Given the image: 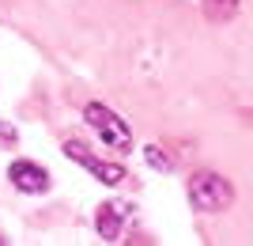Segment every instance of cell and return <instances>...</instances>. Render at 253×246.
Returning a JSON list of instances; mask_svg holds the SVG:
<instances>
[{"mask_svg":"<svg viewBox=\"0 0 253 246\" xmlns=\"http://www.w3.org/2000/svg\"><path fill=\"white\" fill-rule=\"evenodd\" d=\"M125 220H128V208H125V204H117V201L102 204V208H98V220H95V224H98V235H102L106 243H117Z\"/></svg>","mask_w":253,"mask_h":246,"instance_id":"5","label":"cell"},{"mask_svg":"<svg viewBox=\"0 0 253 246\" xmlns=\"http://www.w3.org/2000/svg\"><path fill=\"white\" fill-rule=\"evenodd\" d=\"M8 178H11V186H15V190H23V193H45V190H49V174H45L38 163H31V159L11 163Z\"/></svg>","mask_w":253,"mask_h":246,"instance_id":"4","label":"cell"},{"mask_svg":"<svg viewBox=\"0 0 253 246\" xmlns=\"http://www.w3.org/2000/svg\"><path fill=\"white\" fill-rule=\"evenodd\" d=\"M15 140H19V133H15L11 125H4V121H0V148H15Z\"/></svg>","mask_w":253,"mask_h":246,"instance_id":"8","label":"cell"},{"mask_svg":"<svg viewBox=\"0 0 253 246\" xmlns=\"http://www.w3.org/2000/svg\"><path fill=\"white\" fill-rule=\"evenodd\" d=\"M208 11H211V19H231L238 11V0H208Z\"/></svg>","mask_w":253,"mask_h":246,"instance_id":"6","label":"cell"},{"mask_svg":"<svg viewBox=\"0 0 253 246\" xmlns=\"http://www.w3.org/2000/svg\"><path fill=\"white\" fill-rule=\"evenodd\" d=\"M144 155H148V163L155 167V171H170V155H167V151H159L155 144H148V148H144Z\"/></svg>","mask_w":253,"mask_h":246,"instance_id":"7","label":"cell"},{"mask_svg":"<svg viewBox=\"0 0 253 246\" xmlns=\"http://www.w3.org/2000/svg\"><path fill=\"white\" fill-rule=\"evenodd\" d=\"M189 201H193V208H201V212H223V208L234 201V190L223 174L204 171V174H193Z\"/></svg>","mask_w":253,"mask_h":246,"instance_id":"1","label":"cell"},{"mask_svg":"<svg viewBox=\"0 0 253 246\" xmlns=\"http://www.w3.org/2000/svg\"><path fill=\"white\" fill-rule=\"evenodd\" d=\"M64 155H68V159H76V163H84L87 171L95 174L98 182H106V186H121V182L128 178L125 167H117V163H106V159H95V155L87 151V144H80V140H64Z\"/></svg>","mask_w":253,"mask_h":246,"instance_id":"3","label":"cell"},{"mask_svg":"<svg viewBox=\"0 0 253 246\" xmlns=\"http://www.w3.org/2000/svg\"><path fill=\"white\" fill-rule=\"evenodd\" d=\"M84 118H87V125H91L98 137H102L106 148H114V151H128V148H132V129H128L121 118H117L110 106H102V102H91V106L84 110Z\"/></svg>","mask_w":253,"mask_h":246,"instance_id":"2","label":"cell"}]
</instances>
